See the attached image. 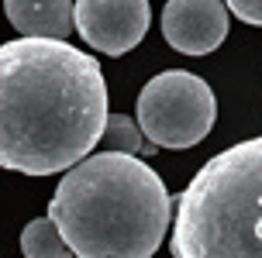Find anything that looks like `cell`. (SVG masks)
<instances>
[{
    "mask_svg": "<svg viewBox=\"0 0 262 258\" xmlns=\"http://www.w3.org/2000/svg\"><path fill=\"white\" fill-rule=\"evenodd\" d=\"M100 62L66 38H21L0 49V166L25 176L66 172L104 142Z\"/></svg>",
    "mask_w": 262,
    "mask_h": 258,
    "instance_id": "obj_1",
    "label": "cell"
},
{
    "mask_svg": "<svg viewBox=\"0 0 262 258\" xmlns=\"http://www.w3.org/2000/svg\"><path fill=\"white\" fill-rule=\"evenodd\" d=\"M49 214L79 258H148L169 231L176 203L148 162L107 148L66 169Z\"/></svg>",
    "mask_w": 262,
    "mask_h": 258,
    "instance_id": "obj_2",
    "label": "cell"
},
{
    "mask_svg": "<svg viewBox=\"0 0 262 258\" xmlns=\"http://www.w3.org/2000/svg\"><path fill=\"white\" fill-rule=\"evenodd\" d=\"M172 203L176 258H262V138L217 152Z\"/></svg>",
    "mask_w": 262,
    "mask_h": 258,
    "instance_id": "obj_3",
    "label": "cell"
},
{
    "mask_svg": "<svg viewBox=\"0 0 262 258\" xmlns=\"http://www.w3.org/2000/svg\"><path fill=\"white\" fill-rule=\"evenodd\" d=\"M217 121V100L207 79L186 69H166L152 76L138 93V124L159 148H193L210 134Z\"/></svg>",
    "mask_w": 262,
    "mask_h": 258,
    "instance_id": "obj_4",
    "label": "cell"
},
{
    "mask_svg": "<svg viewBox=\"0 0 262 258\" xmlns=\"http://www.w3.org/2000/svg\"><path fill=\"white\" fill-rule=\"evenodd\" d=\"M148 0H76L79 38L104 55L131 52L148 31Z\"/></svg>",
    "mask_w": 262,
    "mask_h": 258,
    "instance_id": "obj_5",
    "label": "cell"
},
{
    "mask_svg": "<svg viewBox=\"0 0 262 258\" xmlns=\"http://www.w3.org/2000/svg\"><path fill=\"white\" fill-rule=\"evenodd\" d=\"M228 11L224 0H166L162 38L183 55H207L228 38Z\"/></svg>",
    "mask_w": 262,
    "mask_h": 258,
    "instance_id": "obj_6",
    "label": "cell"
},
{
    "mask_svg": "<svg viewBox=\"0 0 262 258\" xmlns=\"http://www.w3.org/2000/svg\"><path fill=\"white\" fill-rule=\"evenodd\" d=\"M4 14L25 38H69L76 4L69 0H4Z\"/></svg>",
    "mask_w": 262,
    "mask_h": 258,
    "instance_id": "obj_7",
    "label": "cell"
},
{
    "mask_svg": "<svg viewBox=\"0 0 262 258\" xmlns=\"http://www.w3.org/2000/svg\"><path fill=\"white\" fill-rule=\"evenodd\" d=\"M21 251H25L28 258H62V255H69L73 248L66 241L59 220L49 214V217L31 220L25 231H21Z\"/></svg>",
    "mask_w": 262,
    "mask_h": 258,
    "instance_id": "obj_8",
    "label": "cell"
},
{
    "mask_svg": "<svg viewBox=\"0 0 262 258\" xmlns=\"http://www.w3.org/2000/svg\"><path fill=\"white\" fill-rule=\"evenodd\" d=\"M145 131L138 121H131L128 114H111L107 117V128H104V148L111 152H131V155H142L145 148Z\"/></svg>",
    "mask_w": 262,
    "mask_h": 258,
    "instance_id": "obj_9",
    "label": "cell"
},
{
    "mask_svg": "<svg viewBox=\"0 0 262 258\" xmlns=\"http://www.w3.org/2000/svg\"><path fill=\"white\" fill-rule=\"evenodd\" d=\"M224 4L231 7V14H235L238 21L262 28V0H224Z\"/></svg>",
    "mask_w": 262,
    "mask_h": 258,
    "instance_id": "obj_10",
    "label": "cell"
}]
</instances>
